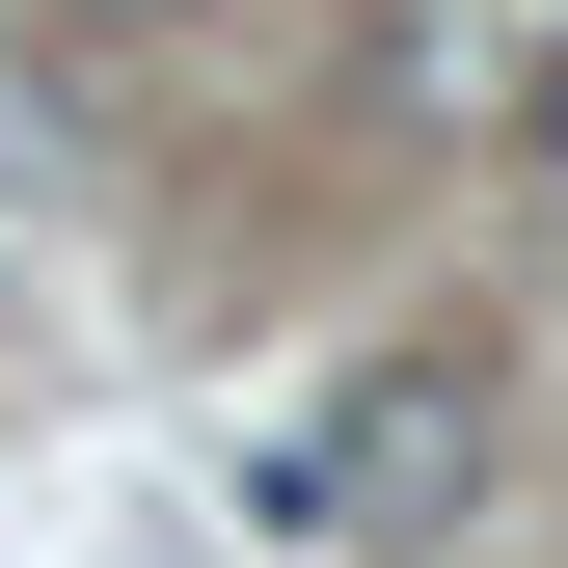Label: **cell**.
Returning a JSON list of instances; mask_svg holds the SVG:
<instances>
[{
  "label": "cell",
  "mask_w": 568,
  "mask_h": 568,
  "mask_svg": "<svg viewBox=\"0 0 568 568\" xmlns=\"http://www.w3.org/2000/svg\"><path fill=\"white\" fill-rule=\"evenodd\" d=\"M54 28H163V0H54Z\"/></svg>",
  "instance_id": "cell-3"
},
{
  "label": "cell",
  "mask_w": 568,
  "mask_h": 568,
  "mask_svg": "<svg viewBox=\"0 0 568 568\" xmlns=\"http://www.w3.org/2000/svg\"><path fill=\"white\" fill-rule=\"evenodd\" d=\"M460 487H487V379L406 352V379H352V406H298V434L244 460V515H271V541H434Z\"/></svg>",
  "instance_id": "cell-1"
},
{
  "label": "cell",
  "mask_w": 568,
  "mask_h": 568,
  "mask_svg": "<svg viewBox=\"0 0 568 568\" xmlns=\"http://www.w3.org/2000/svg\"><path fill=\"white\" fill-rule=\"evenodd\" d=\"M515 135H541V190H568V54H541V109H515Z\"/></svg>",
  "instance_id": "cell-2"
}]
</instances>
